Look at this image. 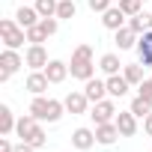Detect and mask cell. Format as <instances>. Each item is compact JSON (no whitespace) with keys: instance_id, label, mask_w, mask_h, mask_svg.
Instances as JSON below:
<instances>
[{"instance_id":"cell-24","label":"cell","mask_w":152,"mask_h":152,"mask_svg":"<svg viewBox=\"0 0 152 152\" xmlns=\"http://www.w3.org/2000/svg\"><path fill=\"white\" fill-rule=\"evenodd\" d=\"M128 110H131L134 116H140V119H143L146 113H152V99H143V96H137V99L131 102V107H128Z\"/></svg>"},{"instance_id":"cell-19","label":"cell","mask_w":152,"mask_h":152,"mask_svg":"<svg viewBox=\"0 0 152 152\" xmlns=\"http://www.w3.org/2000/svg\"><path fill=\"white\" fill-rule=\"evenodd\" d=\"M36 128H39V119H36L33 113H27V116H21V119H18V125H15V134H18L21 140H27V137H30Z\"/></svg>"},{"instance_id":"cell-25","label":"cell","mask_w":152,"mask_h":152,"mask_svg":"<svg viewBox=\"0 0 152 152\" xmlns=\"http://www.w3.org/2000/svg\"><path fill=\"white\" fill-rule=\"evenodd\" d=\"M57 6H60V0H36V9L42 18H57Z\"/></svg>"},{"instance_id":"cell-7","label":"cell","mask_w":152,"mask_h":152,"mask_svg":"<svg viewBox=\"0 0 152 152\" xmlns=\"http://www.w3.org/2000/svg\"><path fill=\"white\" fill-rule=\"evenodd\" d=\"M99 140H96V131L93 128H75L72 131V146L75 149H81V152H87V149H93Z\"/></svg>"},{"instance_id":"cell-13","label":"cell","mask_w":152,"mask_h":152,"mask_svg":"<svg viewBox=\"0 0 152 152\" xmlns=\"http://www.w3.org/2000/svg\"><path fill=\"white\" fill-rule=\"evenodd\" d=\"M116 137H122L119 128H116V122H102V125H96V140H99L102 146H110Z\"/></svg>"},{"instance_id":"cell-1","label":"cell","mask_w":152,"mask_h":152,"mask_svg":"<svg viewBox=\"0 0 152 152\" xmlns=\"http://www.w3.org/2000/svg\"><path fill=\"white\" fill-rule=\"evenodd\" d=\"M69 72H72V78H78V81H90L96 75V63H93V48L90 45H78L75 48Z\"/></svg>"},{"instance_id":"cell-3","label":"cell","mask_w":152,"mask_h":152,"mask_svg":"<svg viewBox=\"0 0 152 152\" xmlns=\"http://www.w3.org/2000/svg\"><path fill=\"white\" fill-rule=\"evenodd\" d=\"M0 66H3V69H0V81H9L12 75H15L21 66H27V63H24V57H21L15 48H6L3 54H0Z\"/></svg>"},{"instance_id":"cell-14","label":"cell","mask_w":152,"mask_h":152,"mask_svg":"<svg viewBox=\"0 0 152 152\" xmlns=\"http://www.w3.org/2000/svg\"><path fill=\"white\" fill-rule=\"evenodd\" d=\"M15 21L27 30V27H36V24L42 21V15H39V9H36V6H21V9L15 12Z\"/></svg>"},{"instance_id":"cell-30","label":"cell","mask_w":152,"mask_h":152,"mask_svg":"<svg viewBox=\"0 0 152 152\" xmlns=\"http://www.w3.org/2000/svg\"><path fill=\"white\" fill-rule=\"evenodd\" d=\"M57 21H60V18H42V21H39V27L45 30V36H54V33H57V27H60Z\"/></svg>"},{"instance_id":"cell-27","label":"cell","mask_w":152,"mask_h":152,"mask_svg":"<svg viewBox=\"0 0 152 152\" xmlns=\"http://www.w3.org/2000/svg\"><path fill=\"white\" fill-rule=\"evenodd\" d=\"M75 12H78L75 0H60V6H57V18H75Z\"/></svg>"},{"instance_id":"cell-31","label":"cell","mask_w":152,"mask_h":152,"mask_svg":"<svg viewBox=\"0 0 152 152\" xmlns=\"http://www.w3.org/2000/svg\"><path fill=\"white\" fill-rule=\"evenodd\" d=\"M87 3H90L93 12H107V9L113 6V0H87Z\"/></svg>"},{"instance_id":"cell-32","label":"cell","mask_w":152,"mask_h":152,"mask_svg":"<svg viewBox=\"0 0 152 152\" xmlns=\"http://www.w3.org/2000/svg\"><path fill=\"white\" fill-rule=\"evenodd\" d=\"M137 96H143V99H152V78H146V81L137 87Z\"/></svg>"},{"instance_id":"cell-8","label":"cell","mask_w":152,"mask_h":152,"mask_svg":"<svg viewBox=\"0 0 152 152\" xmlns=\"http://www.w3.org/2000/svg\"><path fill=\"white\" fill-rule=\"evenodd\" d=\"M113 122H116V128H119L122 137H134V134H137V116H134L131 110H119Z\"/></svg>"},{"instance_id":"cell-6","label":"cell","mask_w":152,"mask_h":152,"mask_svg":"<svg viewBox=\"0 0 152 152\" xmlns=\"http://www.w3.org/2000/svg\"><path fill=\"white\" fill-rule=\"evenodd\" d=\"M63 104H66V110H69L72 116H78V113H87V107H90L93 102L87 99V93H84V90H81V93L75 90V93H69V96L63 99Z\"/></svg>"},{"instance_id":"cell-21","label":"cell","mask_w":152,"mask_h":152,"mask_svg":"<svg viewBox=\"0 0 152 152\" xmlns=\"http://www.w3.org/2000/svg\"><path fill=\"white\" fill-rule=\"evenodd\" d=\"M128 27H131L134 33L152 30V12H137V15H131V18H128Z\"/></svg>"},{"instance_id":"cell-18","label":"cell","mask_w":152,"mask_h":152,"mask_svg":"<svg viewBox=\"0 0 152 152\" xmlns=\"http://www.w3.org/2000/svg\"><path fill=\"white\" fill-rule=\"evenodd\" d=\"M48 110H51V99H45V96H33V102H30V113H33L39 122H48Z\"/></svg>"},{"instance_id":"cell-34","label":"cell","mask_w":152,"mask_h":152,"mask_svg":"<svg viewBox=\"0 0 152 152\" xmlns=\"http://www.w3.org/2000/svg\"><path fill=\"white\" fill-rule=\"evenodd\" d=\"M143 131L152 137V113H146V116H143Z\"/></svg>"},{"instance_id":"cell-11","label":"cell","mask_w":152,"mask_h":152,"mask_svg":"<svg viewBox=\"0 0 152 152\" xmlns=\"http://www.w3.org/2000/svg\"><path fill=\"white\" fill-rule=\"evenodd\" d=\"M84 93H87V99L96 104V102H102L104 96H107V81H99V78H90V81H84Z\"/></svg>"},{"instance_id":"cell-33","label":"cell","mask_w":152,"mask_h":152,"mask_svg":"<svg viewBox=\"0 0 152 152\" xmlns=\"http://www.w3.org/2000/svg\"><path fill=\"white\" fill-rule=\"evenodd\" d=\"M0 152H15V146H12V143L6 140V134L0 137Z\"/></svg>"},{"instance_id":"cell-9","label":"cell","mask_w":152,"mask_h":152,"mask_svg":"<svg viewBox=\"0 0 152 152\" xmlns=\"http://www.w3.org/2000/svg\"><path fill=\"white\" fill-rule=\"evenodd\" d=\"M42 72L48 75V81H51V84H63V81L69 78V63H63V60H51Z\"/></svg>"},{"instance_id":"cell-29","label":"cell","mask_w":152,"mask_h":152,"mask_svg":"<svg viewBox=\"0 0 152 152\" xmlns=\"http://www.w3.org/2000/svg\"><path fill=\"white\" fill-rule=\"evenodd\" d=\"M24 143H30L33 149H42V146L48 143V137H45V131H42V125H39V128H36V131H33V134H30V137H27Z\"/></svg>"},{"instance_id":"cell-4","label":"cell","mask_w":152,"mask_h":152,"mask_svg":"<svg viewBox=\"0 0 152 152\" xmlns=\"http://www.w3.org/2000/svg\"><path fill=\"white\" fill-rule=\"evenodd\" d=\"M24 63L33 69V72H42L51 60H48V51H45V45H30L27 51H24Z\"/></svg>"},{"instance_id":"cell-35","label":"cell","mask_w":152,"mask_h":152,"mask_svg":"<svg viewBox=\"0 0 152 152\" xmlns=\"http://www.w3.org/2000/svg\"><path fill=\"white\" fill-rule=\"evenodd\" d=\"M15 152H33V146H30V143H24V140H21V143H18V146H15Z\"/></svg>"},{"instance_id":"cell-20","label":"cell","mask_w":152,"mask_h":152,"mask_svg":"<svg viewBox=\"0 0 152 152\" xmlns=\"http://www.w3.org/2000/svg\"><path fill=\"white\" fill-rule=\"evenodd\" d=\"M15 125H18V122H15V116H12V107H9V104H0V134L9 137V134L15 131Z\"/></svg>"},{"instance_id":"cell-15","label":"cell","mask_w":152,"mask_h":152,"mask_svg":"<svg viewBox=\"0 0 152 152\" xmlns=\"http://www.w3.org/2000/svg\"><path fill=\"white\" fill-rule=\"evenodd\" d=\"M137 54H140V66H152V30H146L140 39H137Z\"/></svg>"},{"instance_id":"cell-22","label":"cell","mask_w":152,"mask_h":152,"mask_svg":"<svg viewBox=\"0 0 152 152\" xmlns=\"http://www.w3.org/2000/svg\"><path fill=\"white\" fill-rule=\"evenodd\" d=\"M143 69H146V66H140V63L122 66V75H125V81H128L131 87H140V84H143Z\"/></svg>"},{"instance_id":"cell-23","label":"cell","mask_w":152,"mask_h":152,"mask_svg":"<svg viewBox=\"0 0 152 152\" xmlns=\"http://www.w3.org/2000/svg\"><path fill=\"white\" fill-rule=\"evenodd\" d=\"M99 69L107 75V78H110V75H119V69H122V63H119V57L116 54H104L102 60H99Z\"/></svg>"},{"instance_id":"cell-28","label":"cell","mask_w":152,"mask_h":152,"mask_svg":"<svg viewBox=\"0 0 152 152\" xmlns=\"http://www.w3.org/2000/svg\"><path fill=\"white\" fill-rule=\"evenodd\" d=\"M45 39H48V36H45V30H42L39 24H36V27H27V42H30V45H42Z\"/></svg>"},{"instance_id":"cell-2","label":"cell","mask_w":152,"mask_h":152,"mask_svg":"<svg viewBox=\"0 0 152 152\" xmlns=\"http://www.w3.org/2000/svg\"><path fill=\"white\" fill-rule=\"evenodd\" d=\"M0 36H3V45H6V48H15V51L27 42V30H24L18 21H12V18H3V21H0Z\"/></svg>"},{"instance_id":"cell-36","label":"cell","mask_w":152,"mask_h":152,"mask_svg":"<svg viewBox=\"0 0 152 152\" xmlns=\"http://www.w3.org/2000/svg\"><path fill=\"white\" fill-rule=\"evenodd\" d=\"M143 3H146V0H143Z\"/></svg>"},{"instance_id":"cell-26","label":"cell","mask_w":152,"mask_h":152,"mask_svg":"<svg viewBox=\"0 0 152 152\" xmlns=\"http://www.w3.org/2000/svg\"><path fill=\"white\" fill-rule=\"evenodd\" d=\"M119 9L131 18V15H137V12H143V0H119Z\"/></svg>"},{"instance_id":"cell-17","label":"cell","mask_w":152,"mask_h":152,"mask_svg":"<svg viewBox=\"0 0 152 152\" xmlns=\"http://www.w3.org/2000/svg\"><path fill=\"white\" fill-rule=\"evenodd\" d=\"M113 42H116V48H119V51H128V48H134V45H137V33L125 24V27H119V30H116Z\"/></svg>"},{"instance_id":"cell-10","label":"cell","mask_w":152,"mask_h":152,"mask_svg":"<svg viewBox=\"0 0 152 152\" xmlns=\"http://www.w3.org/2000/svg\"><path fill=\"white\" fill-rule=\"evenodd\" d=\"M125 18H128V15H125L119 6H110L107 12H102V24H104L107 30H113V33H116L119 27H125Z\"/></svg>"},{"instance_id":"cell-16","label":"cell","mask_w":152,"mask_h":152,"mask_svg":"<svg viewBox=\"0 0 152 152\" xmlns=\"http://www.w3.org/2000/svg\"><path fill=\"white\" fill-rule=\"evenodd\" d=\"M128 81H125V75H110V78H107V96L110 99H122L125 93H128Z\"/></svg>"},{"instance_id":"cell-12","label":"cell","mask_w":152,"mask_h":152,"mask_svg":"<svg viewBox=\"0 0 152 152\" xmlns=\"http://www.w3.org/2000/svg\"><path fill=\"white\" fill-rule=\"evenodd\" d=\"M48 84H51V81H48V75H45V72H30L24 87H27V93H33V96H45Z\"/></svg>"},{"instance_id":"cell-5","label":"cell","mask_w":152,"mask_h":152,"mask_svg":"<svg viewBox=\"0 0 152 152\" xmlns=\"http://www.w3.org/2000/svg\"><path fill=\"white\" fill-rule=\"evenodd\" d=\"M90 116H93L96 125H102V122H113V119H116V104H113L110 99H102V102L93 104V113H90Z\"/></svg>"}]
</instances>
